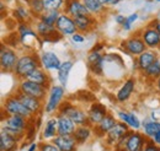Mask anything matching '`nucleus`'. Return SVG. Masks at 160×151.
<instances>
[{
  "instance_id": "f257e3e1",
  "label": "nucleus",
  "mask_w": 160,
  "mask_h": 151,
  "mask_svg": "<svg viewBox=\"0 0 160 151\" xmlns=\"http://www.w3.org/2000/svg\"><path fill=\"white\" fill-rule=\"evenodd\" d=\"M41 66V58L35 53H28L19 57L14 74L21 80H25L33 70Z\"/></svg>"
},
{
  "instance_id": "f03ea898",
  "label": "nucleus",
  "mask_w": 160,
  "mask_h": 151,
  "mask_svg": "<svg viewBox=\"0 0 160 151\" xmlns=\"http://www.w3.org/2000/svg\"><path fill=\"white\" fill-rule=\"evenodd\" d=\"M2 112L6 115H21L27 119H31V117H33L15 95H12L5 100V102L2 105Z\"/></svg>"
},
{
  "instance_id": "7ed1b4c3",
  "label": "nucleus",
  "mask_w": 160,
  "mask_h": 151,
  "mask_svg": "<svg viewBox=\"0 0 160 151\" xmlns=\"http://www.w3.org/2000/svg\"><path fill=\"white\" fill-rule=\"evenodd\" d=\"M65 95V90L62 85H53L51 86L49 91H48V100L44 105V111L46 113L52 114L57 112L59 110L60 105L63 103L62 100Z\"/></svg>"
},
{
  "instance_id": "20e7f679",
  "label": "nucleus",
  "mask_w": 160,
  "mask_h": 151,
  "mask_svg": "<svg viewBox=\"0 0 160 151\" xmlns=\"http://www.w3.org/2000/svg\"><path fill=\"white\" fill-rule=\"evenodd\" d=\"M58 113L69 117L77 124V127L89 124L88 114L85 113L82 110H80L79 107H75V106H73L69 102H64V103L60 105L59 110H58Z\"/></svg>"
},
{
  "instance_id": "39448f33",
  "label": "nucleus",
  "mask_w": 160,
  "mask_h": 151,
  "mask_svg": "<svg viewBox=\"0 0 160 151\" xmlns=\"http://www.w3.org/2000/svg\"><path fill=\"white\" fill-rule=\"evenodd\" d=\"M121 48L126 53H128L129 56H133V57H139L142 53H144L148 49L144 41L140 37V35H133L129 38L124 39L121 44Z\"/></svg>"
},
{
  "instance_id": "423d86ee",
  "label": "nucleus",
  "mask_w": 160,
  "mask_h": 151,
  "mask_svg": "<svg viewBox=\"0 0 160 151\" xmlns=\"http://www.w3.org/2000/svg\"><path fill=\"white\" fill-rule=\"evenodd\" d=\"M18 91H20L22 94L25 95H28L31 97H35V98H38L41 101L44 100L46 95L48 92V89L42 86L40 84H36L33 81H30L27 79L25 80H21L20 85H19V89Z\"/></svg>"
},
{
  "instance_id": "0eeeda50",
  "label": "nucleus",
  "mask_w": 160,
  "mask_h": 151,
  "mask_svg": "<svg viewBox=\"0 0 160 151\" xmlns=\"http://www.w3.org/2000/svg\"><path fill=\"white\" fill-rule=\"evenodd\" d=\"M19 60V57L16 54V52L11 48H9L8 46H1V51H0V66L2 71L6 73H14L16 63Z\"/></svg>"
},
{
  "instance_id": "6e6552de",
  "label": "nucleus",
  "mask_w": 160,
  "mask_h": 151,
  "mask_svg": "<svg viewBox=\"0 0 160 151\" xmlns=\"http://www.w3.org/2000/svg\"><path fill=\"white\" fill-rule=\"evenodd\" d=\"M36 32L44 42H57L62 38V35L58 32L56 26H49L40 20L36 23Z\"/></svg>"
},
{
  "instance_id": "1a4fd4ad",
  "label": "nucleus",
  "mask_w": 160,
  "mask_h": 151,
  "mask_svg": "<svg viewBox=\"0 0 160 151\" xmlns=\"http://www.w3.org/2000/svg\"><path fill=\"white\" fill-rule=\"evenodd\" d=\"M63 10L65 14H68L73 19L79 17V16L91 15L81 0H64V9Z\"/></svg>"
},
{
  "instance_id": "9d476101",
  "label": "nucleus",
  "mask_w": 160,
  "mask_h": 151,
  "mask_svg": "<svg viewBox=\"0 0 160 151\" xmlns=\"http://www.w3.org/2000/svg\"><path fill=\"white\" fill-rule=\"evenodd\" d=\"M56 28L58 30V32L62 36H70L72 37L74 33L78 32L74 19L65 12H62V15L59 16V19L56 23Z\"/></svg>"
},
{
  "instance_id": "9b49d317",
  "label": "nucleus",
  "mask_w": 160,
  "mask_h": 151,
  "mask_svg": "<svg viewBox=\"0 0 160 151\" xmlns=\"http://www.w3.org/2000/svg\"><path fill=\"white\" fill-rule=\"evenodd\" d=\"M128 133H129L128 125L123 122H117L116 125L106 134V144L110 146H115Z\"/></svg>"
},
{
  "instance_id": "f8f14e48",
  "label": "nucleus",
  "mask_w": 160,
  "mask_h": 151,
  "mask_svg": "<svg viewBox=\"0 0 160 151\" xmlns=\"http://www.w3.org/2000/svg\"><path fill=\"white\" fill-rule=\"evenodd\" d=\"M140 37L144 41L148 49L153 51V49L160 48V35L154 27L148 26V27L143 28L140 32Z\"/></svg>"
},
{
  "instance_id": "ddd939ff",
  "label": "nucleus",
  "mask_w": 160,
  "mask_h": 151,
  "mask_svg": "<svg viewBox=\"0 0 160 151\" xmlns=\"http://www.w3.org/2000/svg\"><path fill=\"white\" fill-rule=\"evenodd\" d=\"M103 64H105V56L101 54L100 51L92 49L88 56V66L90 71L95 75H102Z\"/></svg>"
},
{
  "instance_id": "4468645a",
  "label": "nucleus",
  "mask_w": 160,
  "mask_h": 151,
  "mask_svg": "<svg viewBox=\"0 0 160 151\" xmlns=\"http://www.w3.org/2000/svg\"><path fill=\"white\" fill-rule=\"evenodd\" d=\"M15 96L20 100L21 103L30 111V113L32 114V115H37V114L42 111L43 105H42V101L38 100V98L31 97V96H28V95L22 94L20 91H18V92L15 94Z\"/></svg>"
},
{
  "instance_id": "2eb2a0df",
  "label": "nucleus",
  "mask_w": 160,
  "mask_h": 151,
  "mask_svg": "<svg viewBox=\"0 0 160 151\" xmlns=\"http://www.w3.org/2000/svg\"><path fill=\"white\" fill-rule=\"evenodd\" d=\"M107 110L103 105H101L99 102H95L91 105L89 112H88V120H89V125H98L101 120L107 115Z\"/></svg>"
},
{
  "instance_id": "dca6fc26",
  "label": "nucleus",
  "mask_w": 160,
  "mask_h": 151,
  "mask_svg": "<svg viewBox=\"0 0 160 151\" xmlns=\"http://www.w3.org/2000/svg\"><path fill=\"white\" fill-rule=\"evenodd\" d=\"M157 59H158V57H157V53H155L154 51L147 49L144 53L140 54L139 57H137L136 61H134V63H136L134 66H136V69H138L139 71L144 73Z\"/></svg>"
},
{
  "instance_id": "f3484780",
  "label": "nucleus",
  "mask_w": 160,
  "mask_h": 151,
  "mask_svg": "<svg viewBox=\"0 0 160 151\" xmlns=\"http://www.w3.org/2000/svg\"><path fill=\"white\" fill-rule=\"evenodd\" d=\"M145 143H147V139L144 138L143 134L138 132H129L128 138H127L126 149L127 151H142Z\"/></svg>"
},
{
  "instance_id": "a211bd4d",
  "label": "nucleus",
  "mask_w": 160,
  "mask_h": 151,
  "mask_svg": "<svg viewBox=\"0 0 160 151\" xmlns=\"http://www.w3.org/2000/svg\"><path fill=\"white\" fill-rule=\"evenodd\" d=\"M56 118L58 120V135H73L74 134L77 129V124L69 117L57 113Z\"/></svg>"
},
{
  "instance_id": "6ab92c4d",
  "label": "nucleus",
  "mask_w": 160,
  "mask_h": 151,
  "mask_svg": "<svg viewBox=\"0 0 160 151\" xmlns=\"http://www.w3.org/2000/svg\"><path fill=\"white\" fill-rule=\"evenodd\" d=\"M53 144L60 151H75L78 145L73 135H57L53 139Z\"/></svg>"
},
{
  "instance_id": "aec40b11",
  "label": "nucleus",
  "mask_w": 160,
  "mask_h": 151,
  "mask_svg": "<svg viewBox=\"0 0 160 151\" xmlns=\"http://www.w3.org/2000/svg\"><path fill=\"white\" fill-rule=\"evenodd\" d=\"M2 120H4V127L21 130V132H26L30 119L21 117V115H6V118H4Z\"/></svg>"
},
{
  "instance_id": "412c9836",
  "label": "nucleus",
  "mask_w": 160,
  "mask_h": 151,
  "mask_svg": "<svg viewBox=\"0 0 160 151\" xmlns=\"http://www.w3.org/2000/svg\"><path fill=\"white\" fill-rule=\"evenodd\" d=\"M136 79L134 77H129V79H127L126 81H124V84L122 85V87H121L120 90H118V92L116 94V100L121 102V103H123V102H126L131 96L132 94L134 92V90H136Z\"/></svg>"
},
{
  "instance_id": "4be33fe9",
  "label": "nucleus",
  "mask_w": 160,
  "mask_h": 151,
  "mask_svg": "<svg viewBox=\"0 0 160 151\" xmlns=\"http://www.w3.org/2000/svg\"><path fill=\"white\" fill-rule=\"evenodd\" d=\"M62 61L53 52H46L41 56V66L44 70H58Z\"/></svg>"
},
{
  "instance_id": "5701e85b",
  "label": "nucleus",
  "mask_w": 160,
  "mask_h": 151,
  "mask_svg": "<svg viewBox=\"0 0 160 151\" xmlns=\"http://www.w3.org/2000/svg\"><path fill=\"white\" fill-rule=\"evenodd\" d=\"M75 26H77V30L80 33H86V32H90L91 30L95 28V23L98 22L95 16L92 15H89V16H79V17H75Z\"/></svg>"
},
{
  "instance_id": "b1692460",
  "label": "nucleus",
  "mask_w": 160,
  "mask_h": 151,
  "mask_svg": "<svg viewBox=\"0 0 160 151\" xmlns=\"http://www.w3.org/2000/svg\"><path fill=\"white\" fill-rule=\"evenodd\" d=\"M26 79L30 80V81H33L36 84H40V85L47 87V89H49V86H51V77L42 66L37 68L36 70H33Z\"/></svg>"
},
{
  "instance_id": "393cba45",
  "label": "nucleus",
  "mask_w": 160,
  "mask_h": 151,
  "mask_svg": "<svg viewBox=\"0 0 160 151\" xmlns=\"http://www.w3.org/2000/svg\"><path fill=\"white\" fill-rule=\"evenodd\" d=\"M116 119L112 114H107L98 125H95L94 130H95V134L98 136H105L107 133L110 132L115 125H116Z\"/></svg>"
},
{
  "instance_id": "a878e982",
  "label": "nucleus",
  "mask_w": 160,
  "mask_h": 151,
  "mask_svg": "<svg viewBox=\"0 0 160 151\" xmlns=\"http://www.w3.org/2000/svg\"><path fill=\"white\" fill-rule=\"evenodd\" d=\"M18 143L15 138L6 133H0V151H16L18 149Z\"/></svg>"
},
{
  "instance_id": "bb28decb",
  "label": "nucleus",
  "mask_w": 160,
  "mask_h": 151,
  "mask_svg": "<svg viewBox=\"0 0 160 151\" xmlns=\"http://www.w3.org/2000/svg\"><path fill=\"white\" fill-rule=\"evenodd\" d=\"M117 117L121 119V122L126 123L128 127H131V128H133V129H136V130H138L140 128V125H142L139 119H138V117L133 113V112L120 111V112H117Z\"/></svg>"
},
{
  "instance_id": "cd10ccee",
  "label": "nucleus",
  "mask_w": 160,
  "mask_h": 151,
  "mask_svg": "<svg viewBox=\"0 0 160 151\" xmlns=\"http://www.w3.org/2000/svg\"><path fill=\"white\" fill-rule=\"evenodd\" d=\"M73 66H74V63L72 60H65V61H62L60 64V68L58 69V80L63 87H65L68 84L69 73L73 69Z\"/></svg>"
},
{
  "instance_id": "c85d7f7f",
  "label": "nucleus",
  "mask_w": 160,
  "mask_h": 151,
  "mask_svg": "<svg viewBox=\"0 0 160 151\" xmlns=\"http://www.w3.org/2000/svg\"><path fill=\"white\" fill-rule=\"evenodd\" d=\"M57 135H58V120L57 118H51L46 122L42 136L43 139H54Z\"/></svg>"
},
{
  "instance_id": "c756f323",
  "label": "nucleus",
  "mask_w": 160,
  "mask_h": 151,
  "mask_svg": "<svg viewBox=\"0 0 160 151\" xmlns=\"http://www.w3.org/2000/svg\"><path fill=\"white\" fill-rule=\"evenodd\" d=\"M91 132L92 130H91V128H90L89 124L79 125V127H77V129H75V132L73 134V136H74V139H75V141L78 144H84L90 138Z\"/></svg>"
},
{
  "instance_id": "7c9ffc66",
  "label": "nucleus",
  "mask_w": 160,
  "mask_h": 151,
  "mask_svg": "<svg viewBox=\"0 0 160 151\" xmlns=\"http://www.w3.org/2000/svg\"><path fill=\"white\" fill-rule=\"evenodd\" d=\"M12 14H14V17L19 22H28V20L31 19V15H32L30 9H27L26 6H23L21 4L15 6Z\"/></svg>"
},
{
  "instance_id": "2f4dec72",
  "label": "nucleus",
  "mask_w": 160,
  "mask_h": 151,
  "mask_svg": "<svg viewBox=\"0 0 160 151\" xmlns=\"http://www.w3.org/2000/svg\"><path fill=\"white\" fill-rule=\"evenodd\" d=\"M60 15H62V11H58V10L44 11L38 17V20L44 22V23H47V25H49V26H56V23H57Z\"/></svg>"
},
{
  "instance_id": "473e14b6",
  "label": "nucleus",
  "mask_w": 160,
  "mask_h": 151,
  "mask_svg": "<svg viewBox=\"0 0 160 151\" xmlns=\"http://www.w3.org/2000/svg\"><path fill=\"white\" fill-rule=\"evenodd\" d=\"M144 77L147 80H150V81H157L160 77V60L157 59L144 73Z\"/></svg>"
},
{
  "instance_id": "72a5a7b5",
  "label": "nucleus",
  "mask_w": 160,
  "mask_h": 151,
  "mask_svg": "<svg viewBox=\"0 0 160 151\" xmlns=\"http://www.w3.org/2000/svg\"><path fill=\"white\" fill-rule=\"evenodd\" d=\"M81 1L84 2V5L86 6V9L90 11V14L92 16L100 15L103 11H106V7L101 5L99 0H81Z\"/></svg>"
},
{
  "instance_id": "f704fd0d",
  "label": "nucleus",
  "mask_w": 160,
  "mask_h": 151,
  "mask_svg": "<svg viewBox=\"0 0 160 151\" xmlns=\"http://www.w3.org/2000/svg\"><path fill=\"white\" fill-rule=\"evenodd\" d=\"M25 1H26L27 6H28L31 14H32L33 16H36L37 19L46 11L42 0H25Z\"/></svg>"
},
{
  "instance_id": "c9c22d12",
  "label": "nucleus",
  "mask_w": 160,
  "mask_h": 151,
  "mask_svg": "<svg viewBox=\"0 0 160 151\" xmlns=\"http://www.w3.org/2000/svg\"><path fill=\"white\" fill-rule=\"evenodd\" d=\"M143 129H144V134L147 136L153 138L155 134L160 132V122L157 120H148L143 124Z\"/></svg>"
},
{
  "instance_id": "e433bc0d",
  "label": "nucleus",
  "mask_w": 160,
  "mask_h": 151,
  "mask_svg": "<svg viewBox=\"0 0 160 151\" xmlns=\"http://www.w3.org/2000/svg\"><path fill=\"white\" fill-rule=\"evenodd\" d=\"M42 2L46 11H51V10L62 11L64 9V0H42Z\"/></svg>"
},
{
  "instance_id": "4c0bfd02",
  "label": "nucleus",
  "mask_w": 160,
  "mask_h": 151,
  "mask_svg": "<svg viewBox=\"0 0 160 151\" xmlns=\"http://www.w3.org/2000/svg\"><path fill=\"white\" fill-rule=\"evenodd\" d=\"M1 132H4V133H6V134H9V135H11L12 138H15V139H16V140H19V141H20L23 136H25V133H26V132H21V130H16V129H11V128L4 127V125H2V128H1Z\"/></svg>"
},
{
  "instance_id": "58836bf2",
  "label": "nucleus",
  "mask_w": 160,
  "mask_h": 151,
  "mask_svg": "<svg viewBox=\"0 0 160 151\" xmlns=\"http://www.w3.org/2000/svg\"><path fill=\"white\" fill-rule=\"evenodd\" d=\"M138 19V14L137 12H133V14H131L129 16H127V19L124 21V23L122 25V28L124 30V31H129L131 28H132V25L136 22V20Z\"/></svg>"
},
{
  "instance_id": "ea45409f",
  "label": "nucleus",
  "mask_w": 160,
  "mask_h": 151,
  "mask_svg": "<svg viewBox=\"0 0 160 151\" xmlns=\"http://www.w3.org/2000/svg\"><path fill=\"white\" fill-rule=\"evenodd\" d=\"M40 151H60L53 143L49 144V143H43L40 145Z\"/></svg>"
},
{
  "instance_id": "a19ab883",
  "label": "nucleus",
  "mask_w": 160,
  "mask_h": 151,
  "mask_svg": "<svg viewBox=\"0 0 160 151\" xmlns=\"http://www.w3.org/2000/svg\"><path fill=\"white\" fill-rule=\"evenodd\" d=\"M142 151H160V148L154 141H147Z\"/></svg>"
},
{
  "instance_id": "79ce46f5",
  "label": "nucleus",
  "mask_w": 160,
  "mask_h": 151,
  "mask_svg": "<svg viewBox=\"0 0 160 151\" xmlns=\"http://www.w3.org/2000/svg\"><path fill=\"white\" fill-rule=\"evenodd\" d=\"M72 41L74 42V43H82L84 41H85V37L79 33V32H77V33H74L73 36H72Z\"/></svg>"
},
{
  "instance_id": "37998d69",
  "label": "nucleus",
  "mask_w": 160,
  "mask_h": 151,
  "mask_svg": "<svg viewBox=\"0 0 160 151\" xmlns=\"http://www.w3.org/2000/svg\"><path fill=\"white\" fill-rule=\"evenodd\" d=\"M126 19H127V17H126L124 15H121V14H118V15H116V16H115V21H116V23H118V25H121V26L124 23Z\"/></svg>"
},
{
  "instance_id": "c03bdc74",
  "label": "nucleus",
  "mask_w": 160,
  "mask_h": 151,
  "mask_svg": "<svg viewBox=\"0 0 160 151\" xmlns=\"http://www.w3.org/2000/svg\"><path fill=\"white\" fill-rule=\"evenodd\" d=\"M149 26H152V27H154L158 32H159V35H160V20H155V21H153Z\"/></svg>"
},
{
  "instance_id": "a18cd8bd",
  "label": "nucleus",
  "mask_w": 160,
  "mask_h": 151,
  "mask_svg": "<svg viewBox=\"0 0 160 151\" xmlns=\"http://www.w3.org/2000/svg\"><path fill=\"white\" fill-rule=\"evenodd\" d=\"M153 141H154L155 144H160V132L153 136Z\"/></svg>"
},
{
  "instance_id": "49530a36",
  "label": "nucleus",
  "mask_w": 160,
  "mask_h": 151,
  "mask_svg": "<svg viewBox=\"0 0 160 151\" xmlns=\"http://www.w3.org/2000/svg\"><path fill=\"white\" fill-rule=\"evenodd\" d=\"M37 148H38V145H37L36 143H33V144H31V146L28 148V151H36Z\"/></svg>"
},
{
  "instance_id": "de8ad7c7",
  "label": "nucleus",
  "mask_w": 160,
  "mask_h": 151,
  "mask_svg": "<svg viewBox=\"0 0 160 151\" xmlns=\"http://www.w3.org/2000/svg\"><path fill=\"white\" fill-rule=\"evenodd\" d=\"M99 2H100L102 6L107 7V6H108V2H110V0H99Z\"/></svg>"
},
{
  "instance_id": "09e8293b",
  "label": "nucleus",
  "mask_w": 160,
  "mask_h": 151,
  "mask_svg": "<svg viewBox=\"0 0 160 151\" xmlns=\"http://www.w3.org/2000/svg\"><path fill=\"white\" fill-rule=\"evenodd\" d=\"M157 89H158V92L160 94V77L157 80Z\"/></svg>"
},
{
  "instance_id": "8fccbe9b",
  "label": "nucleus",
  "mask_w": 160,
  "mask_h": 151,
  "mask_svg": "<svg viewBox=\"0 0 160 151\" xmlns=\"http://www.w3.org/2000/svg\"><path fill=\"white\" fill-rule=\"evenodd\" d=\"M157 1H159V2H160V0H157Z\"/></svg>"
},
{
  "instance_id": "3c124183",
  "label": "nucleus",
  "mask_w": 160,
  "mask_h": 151,
  "mask_svg": "<svg viewBox=\"0 0 160 151\" xmlns=\"http://www.w3.org/2000/svg\"><path fill=\"white\" fill-rule=\"evenodd\" d=\"M27 151H28V150H27Z\"/></svg>"
}]
</instances>
